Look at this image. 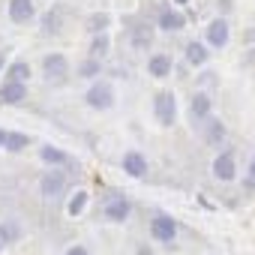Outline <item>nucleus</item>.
Here are the masks:
<instances>
[{
	"mask_svg": "<svg viewBox=\"0 0 255 255\" xmlns=\"http://www.w3.org/2000/svg\"><path fill=\"white\" fill-rule=\"evenodd\" d=\"M177 234H180V225L171 213H153L150 216V240L159 243V246H177Z\"/></svg>",
	"mask_w": 255,
	"mask_h": 255,
	"instance_id": "nucleus-1",
	"label": "nucleus"
},
{
	"mask_svg": "<svg viewBox=\"0 0 255 255\" xmlns=\"http://www.w3.org/2000/svg\"><path fill=\"white\" fill-rule=\"evenodd\" d=\"M102 216H105L108 222H114V225H123L126 219L132 216V201H129V195L120 192V189H111V192L105 195V201H102Z\"/></svg>",
	"mask_w": 255,
	"mask_h": 255,
	"instance_id": "nucleus-2",
	"label": "nucleus"
},
{
	"mask_svg": "<svg viewBox=\"0 0 255 255\" xmlns=\"http://www.w3.org/2000/svg\"><path fill=\"white\" fill-rule=\"evenodd\" d=\"M177 114H180L177 96H174L171 90H156V93H153V117H156V123L171 129V126L177 123Z\"/></svg>",
	"mask_w": 255,
	"mask_h": 255,
	"instance_id": "nucleus-3",
	"label": "nucleus"
},
{
	"mask_svg": "<svg viewBox=\"0 0 255 255\" xmlns=\"http://www.w3.org/2000/svg\"><path fill=\"white\" fill-rule=\"evenodd\" d=\"M210 174H213V180H219V183H234L237 174H240V165H237L234 150H219V153L213 156V162H210Z\"/></svg>",
	"mask_w": 255,
	"mask_h": 255,
	"instance_id": "nucleus-4",
	"label": "nucleus"
},
{
	"mask_svg": "<svg viewBox=\"0 0 255 255\" xmlns=\"http://www.w3.org/2000/svg\"><path fill=\"white\" fill-rule=\"evenodd\" d=\"M186 114H189V123L201 129V126L213 117V99H210V93H207V90H195V93L189 96Z\"/></svg>",
	"mask_w": 255,
	"mask_h": 255,
	"instance_id": "nucleus-5",
	"label": "nucleus"
},
{
	"mask_svg": "<svg viewBox=\"0 0 255 255\" xmlns=\"http://www.w3.org/2000/svg\"><path fill=\"white\" fill-rule=\"evenodd\" d=\"M84 102H87V108H93V111H108V108L114 105V87H111L108 81L96 78V81H90V87H87V93H84Z\"/></svg>",
	"mask_w": 255,
	"mask_h": 255,
	"instance_id": "nucleus-6",
	"label": "nucleus"
},
{
	"mask_svg": "<svg viewBox=\"0 0 255 255\" xmlns=\"http://www.w3.org/2000/svg\"><path fill=\"white\" fill-rule=\"evenodd\" d=\"M204 42H207V48L213 51H219V48H225L228 42H231V24H228V18H222V15H216L207 27H204Z\"/></svg>",
	"mask_w": 255,
	"mask_h": 255,
	"instance_id": "nucleus-7",
	"label": "nucleus"
},
{
	"mask_svg": "<svg viewBox=\"0 0 255 255\" xmlns=\"http://www.w3.org/2000/svg\"><path fill=\"white\" fill-rule=\"evenodd\" d=\"M66 174L60 171V168H48L45 174H42V180H39V192L45 195V198H60L63 192H66Z\"/></svg>",
	"mask_w": 255,
	"mask_h": 255,
	"instance_id": "nucleus-8",
	"label": "nucleus"
},
{
	"mask_svg": "<svg viewBox=\"0 0 255 255\" xmlns=\"http://www.w3.org/2000/svg\"><path fill=\"white\" fill-rule=\"evenodd\" d=\"M201 138H204L207 147H222L228 141V126H225V120L222 117H210L201 126Z\"/></svg>",
	"mask_w": 255,
	"mask_h": 255,
	"instance_id": "nucleus-9",
	"label": "nucleus"
},
{
	"mask_svg": "<svg viewBox=\"0 0 255 255\" xmlns=\"http://www.w3.org/2000/svg\"><path fill=\"white\" fill-rule=\"evenodd\" d=\"M120 168L129 174V177H135V180H144V177H147V171H150L147 156H144L141 150H126V153H123V159H120Z\"/></svg>",
	"mask_w": 255,
	"mask_h": 255,
	"instance_id": "nucleus-10",
	"label": "nucleus"
},
{
	"mask_svg": "<svg viewBox=\"0 0 255 255\" xmlns=\"http://www.w3.org/2000/svg\"><path fill=\"white\" fill-rule=\"evenodd\" d=\"M156 27L165 30V33H177V30L186 27V15L177 12V9H171V6H162L159 15H156Z\"/></svg>",
	"mask_w": 255,
	"mask_h": 255,
	"instance_id": "nucleus-11",
	"label": "nucleus"
},
{
	"mask_svg": "<svg viewBox=\"0 0 255 255\" xmlns=\"http://www.w3.org/2000/svg\"><path fill=\"white\" fill-rule=\"evenodd\" d=\"M153 36H156V24H150V21H138V24H132L129 42H132V48L144 51V48L153 45Z\"/></svg>",
	"mask_w": 255,
	"mask_h": 255,
	"instance_id": "nucleus-12",
	"label": "nucleus"
},
{
	"mask_svg": "<svg viewBox=\"0 0 255 255\" xmlns=\"http://www.w3.org/2000/svg\"><path fill=\"white\" fill-rule=\"evenodd\" d=\"M183 60H186L189 66H207V60H210V48H207V42H204V39H192V42H186V45H183Z\"/></svg>",
	"mask_w": 255,
	"mask_h": 255,
	"instance_id": "nucleus-13",
	"label": "nucleus"
},
{
	"mask_svg": "<svg viewBox=\"0 0 255 255\" xmlns=\"http://www.w3.org/2000/svg\"><path fill=\"white\" fill-rule=\"evenodd\" d=\"M42 69H45V78L63 81L66 72H69V60H66L63 54H45V57H42Z\"/></svg>",
	"mask_w": 255,
	"mask_h": 255,
	"instance_id": "nucleus-14",
	"label": "nucleus"
},
{
	"mask_svg": "<svg viewBox=\"0 0 255 255\" xmlns=\"http://www.w3.org/2000/svg\"><path fill=\"white\" fill-rule=\"evenodd\" d=\"M24 99H27V84H15V81L0 84V105H21Z\"/></svg>",
	"mask_w": 255,
	"mask_h": 255,
	"instance_id": "nucleus-15",
	"label": "nucleus"
},
{
	"mask_svg": "<svg viewBox=\"0 0 255 255\" xmlns=\"http://www.w3.org/2000/svg\"><path fill=\"white\" fill-rule=\"evenodd\" d=\"M171 69H174L171 54H165V51L150 54V60H147V72H150L153 78H168V75H171Z\"/></svg>",
	"mask_w": 255,
	"mask_h": 255,
	"instance_id": "nucleus-16",
	"label": "nucleus"
},
{
	"mask_svg": "<svg viewBox=\"0 0 255 255\" xmlns=\"http://www.w3.org/2000/svg\"><path fill=\"white\" fill-rule=\"evenodd\" d=\"M9 18L15 24H27L33 18V0H9Z\"/></svg>",
	"mask_w": 255,
	"mask_h": 255,
	"instance_id": "nucleus-17",
	"label": "nucleus"
},
{
	"mask_svg": "<svg viewBox=\"0 0 255 255\" xmlns=\"http://www.w3.org/2000/svg\"><path fill=\"white\" fill-rule=\"evenodd\" d=\"M39 159H42L48 168H60V165L69 162V153H63V150L54 147V144H42V147H39Z\"/></svg>",
	"mask_w": 255,
	"mask_h": 255,
	"instance_id": "nucleus-18",
	"label": "nucleus"
},
{
	"mask_svg": "<svg viewBox=\"0 0 255 255\" xmlns=\"http://www.w3.org/2000/svg\"><path fill=\"white\" fill-rule=\"evenodd\" d=\"M87 204H90V192L87 189H75L72 195H69V201H66V216H81L84 210H87Z\"/></svg>",
	"mask_w": 255,
	"mask_h": 255,
	"instance_id": "nucleus-19",
	"label": "nucleus"
},
{
	"mask_svg": "<svg viewBox=\"0 0 255 255\" xmlns=\"http://www.w3.org/2000/svg\"><path fill=\"white\" fill-rule=\"evenodd\" d=\"M27 78H30V66L24 63V60H15L9 69H6V78L3 81H15V84H27Z\"/></svg>",
	"mask_w": 255,
	"mask_h": 255,
	"instance_id": "nucleus-20",
	"label": "nucleus"
},
{
	"mask_svg": "<svg viewBox=\"0 0 255 255\" xmlns=\"http://www.w3.org/2000/svg\"><path fill=\"white\" fill-rule=\"evenodd\" d=\"M108 51H111V39H108L105 33H96V36L90 39V54H87V57H96V60H102Z\"/></svg>",
	"mask_w": 255,
	"mask_h": 255,
	"instance_id": "nucleus-21",
	"label": "nucleus"
},
{
	"mask_svg": "<svg viewBox=\"0 0 255 255\" xmlns=\"http://www.w3.org/2000/svg\"><path fill=\"white\" fill-rule=\"evenodd\" d=\"M0 240H3L6 246H9V243H15V240H21V225H18L15 219L0 222Z\"/></svg>",
	"mask_w": 255,
	"mask_h": 255,
	"instance_id": "nucleus-22",
	"label": "nucleus"
},
{
	"mask_svg": "<svg viewBox=\"0 0 255 255\" xmlns=\"http://www.w3.org/2000/svg\"><path fill=\"white\" fill-rule=\"evenodd\" d=\"M99 72H102V60H96V57H87V60H81V66H78V75L87 78V81H96Z\"/></svg>",
	"mask_w": 255,
	"mask_h": 255,
	"instance_id": "nucleus-23",
	"label": "nucleus"
},
{
	"mask_svg": "<svg viewBox=\"0 0 255 255\" xmlns=\"http://www.w3.org/2000/svg\"><path fill=\"white\" fill-rule=\"evenodd\" d=\"M27 144H30V138H27L24 132H6V144H3V150H9V153H24Z\"/></svg>",
	"mask_w": 255,
	"mask_h": 255,
	"instance_id": "nucleus-24",
	"label": "nucleus"
},
{
	"mask_svg": "<svg viewBox=\"0 0 255 255\" xmlns=\"http://www.w3.org/2000/svg\"><path fill=\"white\" fill-rule=\"evenodd\" d=\"M108 24H111L108 12H93V15H87V30H90L93 36H96V33H105Z\"/></svg>",
	"mask_w": 255,
	"mask_h": 255,
	"instance_id": "nucleus-25",
	"label": "nucleus"
},
{
	"mask_svg": "<svg viewBox=\"0 0 255 255\" xmlns=\"http://www.w3.org/2000/svg\"><path fill=\"white\" fill-rule=\"evenodd\" d=\"M198 84H210V87H219V75H213V72H201V75H198Z\"/></svg>",
	"mask_w": 255,
	"mask_h": 255,
	"instance_id": "nucleus-26",
	"label": "nucleus"
},
{
	"mask_svg": "<svg viewBox=\"0 0 255 255\" xmlns=\"http://www.w3.org/2000/svg\"><path fill=\"white\" fill-rule=\"evenodd\" d=\"M45 33H57V15H45Z\"/></svg>",
	"mask_w": 255,
	"mask_h": 255,
	"instance_id": "nucleus-27",
	"label": "nucleus"
},
{
	"mask_svg": "<svg viewBox=\"0 0 255 255\" xmlns=\"http://www.w3.org/2000/svg\"><path fill=\"white\" fill-rule=\"evenodd\" d=\"M66 255H90V249H87V246H81V243H75V246H69V249H66Z\"/></svg>",
	"mask_w": 255,
	"mask_h": 255,
	"instance_id": "nucleus-28",
	"label": "nucleus"
},
{
	"mask_svg": "<svg viewBox=\"0 0 255 255\" xmlns=\"http://www.w3.org/2000/svg\"><path fill=\"white\" fill-rule=\"evenodd\" d=\"M135 255H156V252H153L150 243H138V246H135Z\"/></svg>",
	"mask_w": 255,
	"mask_h": 255,
	"instance_id": "nucleus-29",
	"label": "nucleus"
},
{
	"mask_svg": "<svg viewBox=\"0 0 255 255\" xmlns=\"http://www.w3.org/2000/svg\"><path fill=\"white\" fill-rule=\"evenodd\" d=\"M246 177L255 183V156H252V159H249V165H246Z\"/></svg>",
	"mask_w": 255,
	"mask_h": 255,
	"instance_id": "nucleus-30",
	"label": "nucleus"
},
{
	"mask_svg": "<svg viewBox=\"0 0 255 255\" xmlns=\"http://www.w3.org/2000/svg\"><path fill=\"white\" fill-rule=\"evenodd\" d=\"M231 6H234V3H231V0H219V9H222V18H225V15L231 12Z\"/></svg>",
	"mask_w": 255,
	"mask_h": 255,
	"instance_id": "nucleus-31",
	"label": "nucleus"
},
{
	"mask_svg": "<svg viewBox=\"0 0 255 255\" xmlns=\"http://www.w3.org/2000/svg\"><path fill=\"white\" fill-rule=\"evenodd\" d=\"M6 144V129H0V147Z\"/></svg>",
	"mask_w": 255,
	"mask_h": 255,
	"instance_id": "nucleus-32",
	"label": "nucleus"
},
{
	"mask_svg": "<svg viewBox=\"0 0 255 255\" xmlns=\"http://www.w3.org/2000/svg\"><path fill=\"white\" fill-rule=\"evenodd\" d=\"M174 3H177V6H186V3H189V0H174Z\"/></svg>",
	"mask_w": 255,
	"mask_h": 255,
	"instance_id": "nucleus-33",
	"label": "nucleus"
},
{
	"mask_svg": "<svg viewBox=\"0 0 255 255\" xmlns=\"http://www.w3.org/2000/svg\"><path fill=\"white\" fill-rule=\"evenodd\" d=\"M0 69H3V51H0Z\"/></svg>",
	"mask_w": 255,
	"mask_h": 255,
	"instance_id": "nucleus-34",
	"label": "nucleus"
},
{
	"mask_svg": "<svg viewBox=\"0 0 255 255\" xmlns=\"http://www.w3.org/2000/svg\"><path fill=\"white\" fill-rule=\"evenodd\" d=\"M3 246H6V243H3V240H0V249H3Z\"/></svg>",
	"mask_w": 255,
	"mask_h": 255,
	"instance_id": "nucleus-35",
	"label": "nucleus"
}]
</instances>
